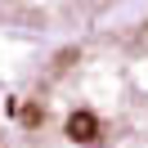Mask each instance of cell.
<instances>
[{"mask_svg":"<svg viewBox=\"0 0 148 148\" xmlns=\"http://www.w3.org/2000/svg\"><path fill=\"white\" fill-rule=\"evenodd\" d=\"M9 112L27 148H148V5L54 45Z\"/></svg>","mask_w":148,"mask_h":148,"instance_id":"1","label":"cell"},{"mask_svg":"<svg viewBox=\"0 0 148 148\" xmlns=\"http://www.w3.org/2000/svg\"><path fill=\"white\" fill-rule=\"evenodd\" d=\"M144 5L148 0H0V23L27 32H63V40H76Z\"/></svg>","mask_w":148,"mask_h":148,"instance_id":"2","label":"cell"},{"mask_svg":"<svg viewBox=\"0 0 148 148\" xmlns=\"http://www.w3.org/2000/svg\"><path fill=\"white\" fill-rule=\"evenodd\" d=\"M0 148H5V139H0Z\"/></svg>","mask_w":148,"mask_h":148,"instance_id":"3","label":"cell"}]
</instances>
